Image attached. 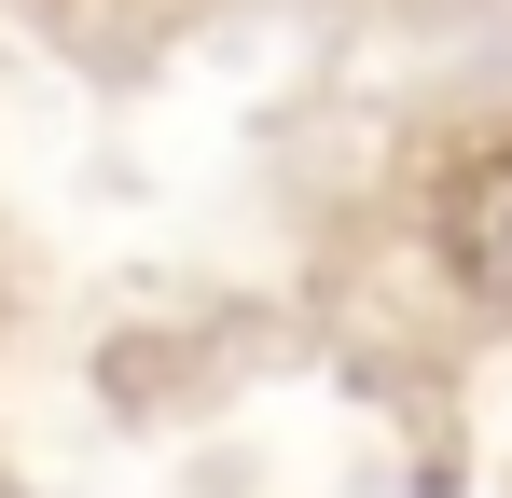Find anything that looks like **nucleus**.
I'll use <instances>...</instances> for the list:
<instances>
[{"instance_id":"f257e3e1","label":"nucleus","mask_w":512,"mask_h":498,"mask_svg":"<svg viewBox=\"0 0 512 498\" xmlns=\"http://www.w3.org/2000/svg\"><path fill=\"white\" fill-rule=\"evenodd\" d=\"M443 277L471 305H512V153H471L443 180Z\"/></svg>"}]
</instances>
